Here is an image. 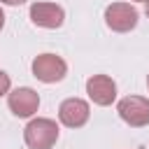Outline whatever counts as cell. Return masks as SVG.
Returning a JSON list of instances; mask_svg holds the SVG:
<instances>
[{
    "label": "cell",
    "mask_w": 149,
    "mask_h": 149,
    "mask_svg": "<svg viewBox=\"0 0 149 149\" xmlns=\"http://www.w3.org/2000/svg\"><path fill=\"white\" fill-rule=\"evenodd\" d=\"M147 88H149V77H147Z\"/></svg>",
    "instance_id": "14"
},
{
    "label": "cell",
    "mask_w": 149,
    "mask_h": 149,
    "mask_svg": "<svg viewBox=\"0 0 149 149\" xmlns=\"http://www.w3.org/2000/svg\"><path fill=\"white\" fill-rule=\"evenodd\" d=\"M135 2H149V0H135Z\"/></svg>",
    "instance_id": "13"
},
{
    "label": "cell",
    "mask_w": 149,
    "mask_h": 149,
    "mask_svg": "<svg viewBox=\"0 0 149 149\" xmlns=\"http://www.w3.org/2000/svg\"><path fill=\"white\" fill-rule=\"evenodd\" d=\"M137 9L130 2H112L105 7V23L114 33H130L137 26Z\"/></svg>",
    "instance_id": "3"
},
{
    "label": "cell",
    "mask_w": 149,
    "mask_h": 149,
    "mask_svg": "<svg viewBox=\"0 0 149 149\" xmlns=\"http://www.w3.org/2000/svg\"><path fill=\"white\" fill-rule=\"evenodd\" d=\"M23 142L28 149H51L58 142V123L47 116L30 119L23 128Z\"/></svg>",
    "instance_id": "1"
},
{
    "label": "cell",
    "mask_w": 149,
    "mask_h": 149,
    "mask_svg": "<svg viewBox=\"0 0 149 149\" xmlns=\"http://www.w3.org/2000/svg\"><path fill=\"white\" fill-rule=\"evenodd\" d=\"M86 93L95 105L107 107L116 100V84L107 74H93L86 79Z\"/></svg>",
    "instance_id": "8"
},
{
    "label": "cell",
    "mask_w": 149,
    "mask_h": 149,
    "mask_svg": "<svg viewBox=\"0 0 149 149\" xmlns=\"http://www.w3.org/2000/svg\"><path fill=\"white\" fill-rule=\"evenodd\" d=\"M144 14L149 16V2H144Z\"/></svg>",
    "instance_id": "12"
},
{
    "label": "cell",
    "mask_w": 149,
    "mask_h": 149,
    "mask_svg": "<svg viewBox=\"0 0 149 149\" xmlns=\"http://www.w3.org/2000/svg\"><path fill=\"white\" fill-rule=\"evenodd\" d=\"M7 105H9V112L19 119H30L37 107H40V95L35 88L30 86H19L14 91L7 93Z\"/></svg>",
    "instance_id": "5"
},
{
    "label": "cell",
    "mask_w": 149,
    "mask_h": 149,
    "mask_svg": "<svg viewBox=\"0 0 149 149\" xmlns=\"http://www.w3.org/2000/svg\"><path fill=\"white\" fill-rule=\"evenodd\" d=\"M88 116H91V107L81 98H68L58 107V119L68 128H81L88 121Z\"/></svg>",
    "instance_id": "7"
},
{
    "label": "cell",
    "mask_w": 149,
    "mask_h": 149,
    "mask_svg": "<svg viewBox=\"0 0 149 149\" xmlns=\"http://www.w3.org/2000/svg\"><path fill=\"white\" fill-rule=\"evenodd\" d=\"M33 74L44 84H56L68 74V63L56 54H40L33 58Z\"/></svg>",
    "instance_id": "2"
},
{
    "label": "cell",
    "mask_w": 149,
    "mask_h": 149,
    "mask_svg": "<svg viewBox=\"0 0 149 149\" xmlns=\"http://www.w3.org/2000/svg\"><path fill=\"white\" fill-rule=\"evenodd\" d=\"M30 21L40 28H61L65 21V12L56 2H33L30 5Z\"/></svg>",
    "instance_id": "6"
},
{
    "label": "cell",
    "mask_w": 149,
    "mask_h": 149,
    "mask_svg": "<svg viewBox=\"0 0 149 149\" xmlns=\"http://www.w3.org/2000/svg\"><path fill=\"white\" fill-rule=\"evenodd\" d=\"M2 28H5V12L0 9V30H2Z\"/></svg>",
    "instance_id": "11"
},
{
    "label": "cell",
    "mask_w": 149,
    "mask_h": 149,
    "mask_svg": "<svg viewBox=\"0 0 149 149\" xmlns=\"http://www.w3.org/2000/svg\"><path fill=\"white\" fill-rule=\"evenodd\" d=\"M2 5H9V7H16V5H23V2H28V0H0Z\"/></svg>",
    "instance_id": "10"
},
{
    "label": "cell",
    "mask_w": 149,
    "mask_h": 149,
    "mask_svg": "<svg viewBox=\"0 0 149 149\" xmlns=\"http://www.w3.org/2000/svg\"><path fill=\"white\" fill-rule=\"evenodd\" d=\"M9 88H12V79H9V74H7L5 70H0V98L7 95Z\"/></svg>",
    "instance_id": "9"
},
{
    "label": "cell",
    "mask_w": 149,
    "mask_h": 149,
    "mask_svg": "<svg viewBox=\"0 0 149 149\" xmlns=\"http://www.w3.org/2000/svg\"><path fill=\"white\" fill-rule=\"evenodd\" d=\"M116 112L121 116V121H126L133 128H142L149 126V100L142 95H126L119 100Z\"/></svg>",
    "instance_id": "4"
}]
</instances>
